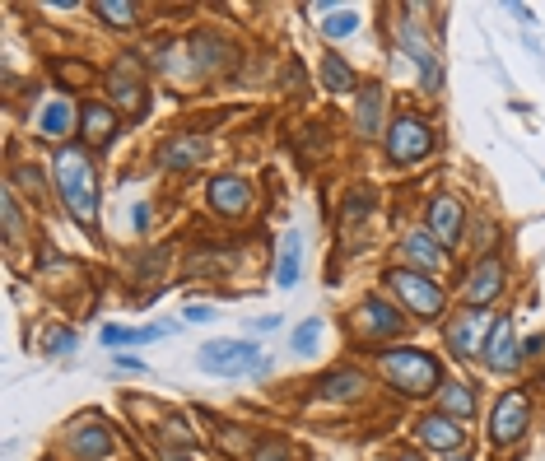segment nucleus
<instances>
[{"instance_id":"obj_1","label":"nucleus","mask_w":545,"mask_h":461,"mask_svg":"<svg viewBox=\"0 0 545 461\" xmlns=\"http://www.w3.org/2000/svg\"><path fill=\"white\" fill-rule=\"evenodd\" d=\"M52 177H56V191H61V201L75 219H80L84 229H94L98 224V177H94V163L84 150H61L52 163Z\"/></svg>"},{"instance_id":"obj_2","label":"nucleus","mask_w":545,"mask_h":461,"mask_svg":"<svg viewBox=\"0 0 545 461\" xmlns=\"http://www.w3.org/2000/svg\"><path fill=\"white\" fill-rule=\"evenodd\" d=\"M378 364H382V378L392 382V387H401L406 396H429L443 382L438 364L424 350H382Z\"/></svg>"},{"instance_id":"obj_3","label":"nucleus","mask_w":545,"mask_h":461,"mask_svg":"<svg viewBox=\"0 0 545 461\" xmlns=\"http://www.w3.org/2000/svg\"><path fill=\"white\" fill-rule=\"evenodd\" d=\"M201 368L219 373V378H252L266 368V359L247 340H210V345H201Z\"/></svg>"},{"instance_id":"obj_4","label":"nucleus","mask_w":545,"mask_h":461,"mask_svg":"<svg viewBox=\"0 0 545 461\" xmlns=\"http://www.w3.org/2000/svg\"><path fill=\"white\" fill-rule=\"evenodd\" d=\"M387 289H392L415 317H438V312H443V289H438L434 280H424L420 271L396 266V271H387Z\"/></svg>"},{"instance_id":"obj_5","label":"nucleus","mask_w":545,"mask_h":461,"mask_svg":"<svg viewBox=\"0 0 545 461\" xmlns=\"http://www.w3.org/2000/svg\"><path fill=\"white\" fill-rule=\"evenodd\" d=\"M382 136H387V154H392V163H415V159H424V154L434 150V131H429L420 117H406V112H401Z\"/></svg>"},{"instance_id":"obj_6","label":"nucleus","mask_w":545,"mask_h":461,"mask_svg":"<svg viewBox=\"0 0 545 461\" xmlns=\"http://www.w3.org/2000/svg\"><path fill=\"white\" fill-rule=\"evenodd\" d=\"M494 331V317L485 308H466L462 317H452L448 322V345L457 359H480L485 354V340Z\"/></svg>"},{"instance_id":"obj_7","label":"nucleus","mask_w":545,"mask_h":461,"mask_svg":"<svg viewBox=\"0 0 545 461\" xmlns=\"http://www.w3.org/2000/svg\"><path fill=\"white\" fill-rule=\"evenodd\" d=\"M527 420H532V406H527V396H522V392H508L504 401H499V410H494V424H490L494 443H513V438L527 429Z\"/></svg>"},{"instance_id":"obj_8","label":"nucleus","mask_w":545,"mask_h":461,"mask_svg":"<svg viewBox=\"0 0 545 461\" xmlns=\"http://www.w3.org/2000/svg\"><path fill=\"white\" fill-rule=\"evenodd\" d=\"M499 289H504V261L499 257L476 261V271H471V280H466V299H471V308H485Z\"/></svg>"},{"instance_id":"obj_9","label":"nucleus","mask_w":545,"mask_h":461,"mask_svg":"<svg viewBox=\"0 0 545 461\" xmlns=\"http://www.w3.org/2000/svg\"><path fill=\"white\" fill-rule=\"evenodd\" d=\"M485 364L494 373H513L518 368V350H513V322L508 317H494V331L485 340Z\"/></svg>"},{"instance_id":"obj_10","label":"nucleus","mask_w":545,"mask_h":461,"mask_svg":"<svg viewBox=\"0 0 545 461\" xmlns=\"http://www.w3.org/2000/svg\"><path fill=\"white\" fill-rule=\"evenodd\" d=\"M415 434H420L424 448H434V452H457L462 448V429H457L452 415H424Z\"/></svg>"},{"instance_id":"obj_11","label":"nucleus","mask_w":545,"mask_h":461,"mask_svg":"<svg viewBox=\"0 0 545 461\" xmlns=\"http://www.w3.org/2000/svg\"><path fill=\"white\" fill-rule=\"evenodd\" d=\"M401 257L424 266V271H438V266H448V247L438 243L434 233H406L401 238Z\"/></svg>"},{"instance_id":"obj_12","label":"nucleus","mask_w":545,"mask_h":461,"mask_svg":"<svg viewBox=\"0 0 545 461\" xmlns=\"http://www.w3.org/2000/svg\"><path fill=\"white\" fill-rule=\"evenodd\" d=\"M429 233H434L443 247H452L462 238V205L452 201V196H438V201L429 205Z\"/></svg>"},{"instance_id":"obj_13","label":"nucleus","mask_w":545,"mask_h":461,"mask_svg":"<svg viewBox=\"0 0 545 461\" xmlns=\"http://www.w3.org/2000/svg\"><path fill=\"white\" fill-rule=\"evenodd\" d=\"M112 429H103V424H80L75 434H70V452L75 457H84V461H103L112 452Z\"/></svg>"},{"instance_id":"obj_14","label":"nucleus","mask_w":545,"mask_h":461,"mask_svg":"<svg viewBox=\"0 0 545 461\" xmlns=\"http://www.w3.org/2000/svg\"><path fill=\"white\" fill-rule=\"evenodd\" d=\"M210 201H215V210H224V215H243L247 205H252V187H247L243 177H215V182H210Z\"/></svg>"},{"instance_id":"obj_15","label":"nucleus","mask_w":545,"mask_h":461,"mask_svg":"<svg viewBox=\"0 0 545 461\" xmlns=\"http://www.w3.org/2000/svg\"><path fill=\"white\" fill-rule=\"evenodd\" d=\"M131 75H136V61H122V66L112 70V75H108L112 98H117L126 112H145V84H136Z\"/></svg>"},{"instance_id":"obj_16","label":"nucleus","mask_w":545,"mask_h":461,"mask_svg":"<svg viewBox=\"0 0 545 461\" xmlns=\"http://www.w3.org/2000/svg\"><path fill=\"white\" fill-rule=\"evenodd\" d=\"M80 126H84V140L89 145H112V136H117V112L103 108V103H89V108L80 112Z\"/></svg>"},{"instance_id":"obj_17","label":"nucleus","mask_w":545,"mask_h":461,"mask_svg":"<svg viewBox=\"0 0 545 461\" xmlns=\"http://www.w3.org/2000/svg\"><path fill=\"white\" fill-rule=\"evenodd\" d=\"M359 317H364V326L373 331V336H396V331H406V317H401L387 299H368L364 308H359Z\"/></svg>"},{"instance_id":"obj_18","label":"nucleus","mask_w":545,"mask_h":461,"mask_svg":"<svg viewBox=\"0 0 545 461\" xmlns=\"http://www.w3.org/2000/svg\"><path fill=\"white\" fill-rule=\"evenodd\" d=\"M368 392L364 373H355V368H341V373H327V378L317 382V396H327V401H350V396Z\"/></svg>"},{"instance_id":"obj_19","label":"nucleus","mask_w":545,"mask_h":461,"mask_svg":"<svg viewBox=\"0 0 545 461\" xmlns=\"http://www.w3.org/2000/svg\"><path fill=\"white\" fill-rule=\"evenodd\" d=\"M210 150V140L205 136H187V140H168L164 150H159V163L164 168H191V163L201 159V154Z\"/></svg>"},{"instance_id":"obj_20","label":"nucleus","mask_w":545,"mask_h":461,"mask_svg":"<svg viewBox=\"0 0 545 461\" xmlns=\"http://www.w3.org/2000/svg\"><path fill=\"white\" fill-rule=\"evenodd\" d=\"M401 38H406V47H410V61L420 66V75H424V89L434 94L438 84H443V75H438V61H434V52L424 47V38L415 33V28H401Z\"/></svg>"},{"instance_id":"obj_21","label":"nucleus","mask_w":545,"mask_h":461,"mask_svg":"<svg viewBox=\"0 0 545 461\" xmlns=\"http://www.w3.org/2000/svg\"><path fill=\"white\" fill-rule=\"evenodd\" d=\"M299 271H303V238H299V233H289L285 243H280V261H275V285L294 289Z\"/></svg>"},{"instance_id":"obj_22","label":"nucleus","mask_w":545,"mask_h":461,"mask_svg":"<svg viewBox=\"0 0 545 461\" xmlns=\"http://www.w3.org/2000/svg\"><path fill=\"white\" fill-rule=\"evenodd\" d=\"M443 415H452V420H466L471 410H476V396H471V387H462V382H443Z\"/></svg>"},{"instance_id":"obj_23","label":"nucleus","mask_w":545,"mask_h":461,"mask_svg":"<svg viewBox=\"0 0 545 461\" xmlns=\"http://www.w3.org/2000/svg\"><path fill=\"white\" fill-rule=\"evenodd\" d=\"M355 122H359V131H364V136H378V131H382V89H378V84H373V89L359 98Z\"/></svg>"},{"instance_id":"obj_24","label":"nucleus","mask_w":545,"mask_h":461,"mask_svg":"<svg viewBox=\"0 0 545 461\" xmlns=\"http://www.w3.org/2000/svg\"><path fill=\"white\" fill-rule=\"evenodd\" d=\"M322 84H327L331 94H355V70L345 66L341 56H327L322 61Z\"/></svg>"},{"instance_id":"obj_25","label":"nucleus","mask_w":545,"mask_h":461,"mask_svg":"<svg viewBox=\"0 0 545 461\" xmlns=\"http://www.w3.org/2000/svg\"><path fill=\"white\" fill-rule=\"evenodd\" d=\"M38 131L47 140H61L70 131V103H61V98H56V103H47V108H42V117H38Z\"/></svg>"},{"instance_id":"obj_26","label":"nucleus","mask_w":545,"mask_h":461,"mask_svg":"<svg viewBox=\"0 0 545 461\" xmlns=\"http://www.w3.org/2000/svg\"><path fill=\"white\" fill-rule=\"evenodd\" d=\"M94 14H98V19H108V24H117V28L136 24V5H126V0H98Z\"/></svg>"},{"instance_id":"obj_27","label":"nucleus","mask_w":545,"mask_h":461,"mask_svg":"<svg viewBox=\"0 0 545 461\" xmlns=\"http://www.w3.org/2000/svg\"><path fill=\"white\" fill-rule=\"evenodd\" d=\"M317 336H322V322H317V317H308V322L294 331V340H289V345H294V354H308L317 345Z\"/></svg>"},{"instance_id":"obj_28","label":"nucleus","mask_w":545,"mask_h":461,"mask_svg":"<svg viewBox=\"0 0 545 461\" xmlns=\"http://www.w3.org/2000/svg\"><path fill=\"white\" fill-rule=\"evenodd\" d=\"M359 28V14L355 10H336L327 19V38H345V33H355Z\"/></svg>"},{"instance_id":"obj_29","label":"nucleus","mask_w":545,"mask_h":461,"mask_svg":"<svg viewBox=\"0 0 545 461\" xmlns=\"http://www.w3.org/2000/svg\"><path fill=\"white\" fill-rule=\"evenodd\" d=\"M19 229H24V224H19V201H14V191H5V238L19 243Z\"/></svg>"},{"instance_id":"obj_30","label":"nucleus","mask_w":545,"mask_h":461,"mask_svg":"<svg viewBox=\"0 0 545 461\" xmlns=\"http://www.w3.org/2000/svg\"><path fill=\"white\" fill-rule=\"evenodd\" d=\"M103 345H140V331H126V326H103Z\"/></svg>"},{"instance_id":"obj_31","label":"nucleus","mask_w":545,"mask_h":461,"mask_svg":"<svg viewBox=\"0 0 545 461\" xmlns=\"http://www.w3.org/2000/svg\"><path fill=\"white\" fill-rule=\"evenodd\" d=\"M252 461H289V448H285V443H257Z\"/></svg>"},{"instance_id":"obj_32","label":"nucleus","mask_w":545,"mask_h":461,"mask_svg":"<svg viewBox=\"0 0 545 461\" xmlns=\"http://www.w3.org/2000/svg\"><path fill=\"white\" fill-rule=\"evenodd\" d=\"M66 350H75V331H52L47 336V354H66Z\"/></svg>"},{"instance_id":"obj_33","label":"nucleus","mask_w":545,"mask_h":461,"mask_svg":"<svg viewBox=\"0 0 545 461\" xmlns=\"http://www.w3.org/2000/svg\"><path fill=\"white\" fill-rule=\"evenodd\" d=\"M14 182H19L24 191H33V196H42V182H38V173H33V168H19V173H14Z\"/></svg>"},{"instance_id":"obj_34","label":"nucleus","mask_w":545,"mask_h":461,"mask_svg":"<svg viewBox=\"0 0 545 461\" xmlns=\"http://www.w3.org/2000/svg\"><path fill=\"white\" fill-rule=\"evenodd\" d=\"M117 368H122V373H145V364H140L136 354H117Z\"/></svg>"},{"instance_id":"obj_35","label":"nucleus","mask_w":545,"mask_h":461,"mask_svg":"<svg viewBox=\"0 0 545 461\" xmlns=\"http://www.w3.org/2000/svg\"><path fill=\"white\" fill-rule=\"evenodd\" d=\"M182 317H187V322H210V308H201V303H191V308L182 312Z\"/></svg>"},{"instance_id":"obj_36","label":"nucleus","mask_w":545,"mask_h":461,"mask_svg":"<svg viewBox=\"0 0 545 461\" xmlns=\"http://www.w3.org/2000/svg\"><path fill=\"white\" fill-rule=\"evenodd\" d=\"M247 326H252V331H275V326H280V317H252Z\"/></svg>"},{"instance_id":"obj_37","label":"nucleus","mask_w":545,"mask_h":461,"mask_svg":"<svg viewBox=\"0 0 545 461\" xmlns=\"http://www.w3.org/2000/svg\"><path fill=\"white\" fill-rule=\"evenodd\" d=\"M164 461H191V457H182V452H164Z\"/></svg>"},{"instance_id":"obj_38","label":"nucleus","mask_w":545,"mask_h":461,"mask_svg":"<svg viewBox=\"0 0 545 461\" xmlns=\"http://www.w3.org/2000/svg\"><path fill=\"white\" fill-rule=\"evenodd\" d=\"M448 461H466V457H462V452H448Z\"/></svg>"},{"instance_id":"obj_39","label":"nucleus","mask_w":545,"mask_h":461,"mask_svg":"<svg viewBox=\"0 0 545 461\" xmlns=\"http://www.w3.org/2000/svg\"><path fill=\"white\" fill-rule=\"evenodd\" d=\"M396 461H420V457H410V452H406V457H396Z\"/></svg>"}]
</instances>
